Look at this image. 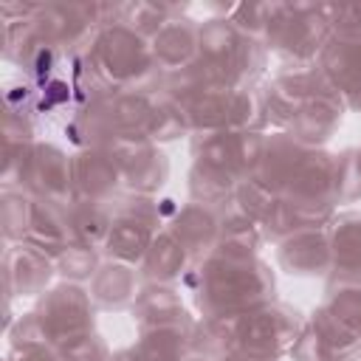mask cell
<instances>
[{"instance_id":"ee69618b","label":"cell","mask_w":361,"mask_h":361,"mask_svg":"<svg viewBox=\"0 0 361 361\" xmlns=\"http://www.w3.org/2000/svg\"><path fill=\"white\" fill-rule=\"evenodd\" d=\"M56 110H73V90L68 76H54L42 87H37V113H56Z\"/></svg>"},{"instance_id":"f6af8a7d","label":"cell","mask_w":361,"mask_h":361,"mask_svg":"<svg viewBox=\"0 0 361 361\" xmlns=\"http://www.w3.org/2000/svg\"><path fill=\"white\" fill-rule=\"evenodd\" d=\"M3 138H8V141H39L37 138V113L3 110Z\"/></svg>"},{"instance_id":"d6986e66","label":"cell","mask_w":361,"mask_h":361,"mask_svg":"<svg viewBox=\"0 0 361 361\" xmlns=\"http://www.w3.org/2000/svg\"><path fill=\"white\" fill-rule=\"evenodd\" d=\"M158 231H161L158 223L113 209V226L102 245V254H104V259H116V262H127V265L138 268Z\"/></svg>"},{"instance_id":"1f68e13d","label":"cell","mask_w":361,"mask_h":361,"mask_svg":"<svg viewBox=\"0 0 361 361\" xmlns=\"http://www.w3.org/2000/svg\"><path fill=\"white\" fill-rule=\"evenodd\" d=\"M68 82H71V90H73V110L79 107H87L93 102H99L102 96L110 93L107 82L99 76V71L93 68L87 51H79V54H68Z\"/></svg>"},{"instance_id":"ab89813d","label":"cell","mask_w":361,"mask_h":361,"mask_svg":"<svg viewBox=\"0 0 361 361\" xmlns=\"http://www.w3.org/2000/svg\"><path fill=\"white\" fill-rule=\"evenodd\" d=\"M59 361H107L113 355L107 338L99 333V330H90V333H82V336H73L62 344L54 347Z\"/></svg>"},{"instance_id":"816d5d0a","label":"cell","mask_w":361,"mask_h":361,"mask_svg":"<svg viewBox=\"0 0 361 361\" xmlns=\"http://www.w3.org/2000/svg\"><path fill=\"white\" fill-rule=\"evenodd\" d=\"M355 333H358V338H361V319H358V324H355Z\"/></svg>"},{"instance_id":"8d00e7d4","label":"cell","mask_w":361,"mask_h":361,"mask_svg":"<svg viewBox=\"0 0 361 361\" xmlns=\"http://www.w3.org/2000/svg\"><path fill=\"white\" fill-rule=\"evenodd\" d=\"M68 59L65 51H59L56 45L45 42L42 37L25 51V56L20 59V71H23V79H28L31 85L42 87L45 82H51L54 76H59V62Z\"/></svg>"},{"instance_id":"bcb514c9","label":"cell","mask_w":361,"mask_h":361,"mask_svg":"<svg viewBox=\"0 0 361 361\" xmlns=\"http://www.w3.org/2000/svg\"><path fill=\"white\" fill-rule=\"evenodd\" d=\"M42 3H34V0H0V20L3 25L8 23H25V20H34L39 14Z\"/></svg>"},{"instance_id":"603a6c76","label":"cell","mask_w":361,"mask_h":361,"mask_svg":"<svg viewBox=\"0 0 361 361\" xmlns=\"http://www.w3.org/2000/svg\"><path fill=\"white\" fill-rule=\"evenodd\" d=\"M333 254L330 276H361V209H338L327 223Z\"/></svg>"},{"instance_id":"e575fe53","label":"cell","mask_w":361,"mask_h":361,"mask_svg":"<svg viewBox=\"0 0 361 361\" xmlns=\"http://www.w3.org/2000/svg\"><path fill=\"white\" fill-rule=\"evenodd\" d=\"M147 138L161 144V147L172 144V141H180V138H192V127H189V118H186L183 107L158 93V102H155V110H152V118H149V127H147Z\"/></svg>"},{"instance_id":"7bdbcfd3","label":"cell","mask_w":361,"mask_h":361,"mask_svg":"<svg viewBox=\"0 0 361 361\" xmlns=\"http://www.w3.org/2000/svg\"><path fill=\"white\" fill-rule=\"evenodd\" d=\"M333 37H361V3H322Z\"/></svg>"},{"instance_id":"b9f144b4","label":"cell","mask_w":361,"mask_h":361,"mask_svg":"<svg viewBox=\"0 0 361 361\" xmlns=\"http://www.w3.org/2000/svg\"><path fill=\"white\" fill-rule=\"evenodd\" d=\"M6 336V344L8 350H23V347H37V344H48L45 333H42V324L37 319V313L28 307V310H20L14 316V322L3 330Z\"/></svg>"},{"instance_id":"44dd1931","label":"cell","mask_w":361,"mask_h":361,"mask_svg":"<svg viewBox=\"0 0 361 361\" xmlns=\"http://www.w3.org/2000/svg\"><path fill=\"white\" fill-rule=\"evenodd\" d=\"M220 214V240L217 248L212 254L228 257V259H254L262 257V248L268 245L262 226L248 217L234 200H228L223 209H217Z\"/></svg>"},{"instance_id":"4fadbf2b","label":"cell","mask_w":361,"mask_h":361,"mask_svg":"<svg viewBox=\"0 0 361 361\" xmlns=\"http://www.w3.org/2000/svg\"><path fill=\"white\" fill-rule=\"evenodd\" d=\"M130 316L138 330L149 327H186L192 330L197 322V313L186 305V293L180 285H161V282H144Z\"/></svg>"},{"instance_id":"7dc6e473","label":"cell","mask_w":361,"mask_h":361,"mask_svg":"<svg viewBox=\"0 0 361 361\" xmlns=\"http://www.w3.org/2000/svg\"><path fill=\"white\" fill-rule=\"evenodd\" d=\"M6 361H59V355L51 344H37L23 350H6Z\"/></svg>"},{"instance_id":"ba28073f","label":"cell","mask_w":361,"mask_h":361,"mask_svg":"<svg viewBox=\"0 0 361 361\" xmlns=\"http://www.w3.org/2000/svg\"><path fill=\"white\" fill-rule=\"evenodd\" d=\"M113 161L118 164L124 192L133 195H149L158 197L164 186L169 183V155L161 144L144 138V135H118L104 147Z\"/></svg>"},{"instance_id":"681fc988","label":"cell","mask_w":361,"mask_h":361,"mask_svg":"<svg viewBox=\"0 0 361 361\" xmlns=\"http://www.w3.org/2000/svg\"><path fill=\"white\" fill-rule=\"evenodd\" d=\"M186 361H217V358H212V355H203V353H195V350H192Z\"/></svg>"},{"instance_id":"30bf717a","label":"cell","mask_w":361,"mask_h":361,"mask_svg":"<svg viewBox=\"0 0 361 361\" xmlns=\"http://www.w3.org/2000/svg\"><path fill=\"white\" fill-rule=\"evenodd\" d=\"M265 135L259 130H234V133H203L192 135V161L223 169L237 180L251 178L259 166Z\"/></svg>"},{"instance_id":"2e32d148","label":"cell","mask_w":361,"mask_h":361,"mask_svg":"<svg viewBox=\"0 0 361 361\" xmlns=\"http://www.w3.org/2000/svg\"><path fill=\"white\" fill-rule=\"evenodd\" d=\"M336 164H338V152L307 149L282 195L296 203L338 206L336 203Z\"/></svg>"},{"instance_id":"5b68a950","label":"cell","mask_w":361,"mask_h":361,"mask_svg":"<svg viewBox=\"0 0 361 361\" xmlns=\"http://www.w3.org/2000/svg\"><path fill=\"white\" fill-rule=\"evenodd\" d=\"M192 135L203 133H234V130H259L262 121V96L259 85L245 87H212L200 90L192 99L180 102Z\"/></svg>"},{"instance_id":"6da1fadb","label":"cell","mask_w":361,"mask_h":361,"mask_svg":"<svg viewBox=\"0 0 361 361\" xmlns=\"http://www.w3.org/2000/svg\"><path fill=\"white\" fill-rule=\"evenodd\" d=\"M302 322L299 310L279 299L237 316L197 319L192 327V350L212 358L240 355L248 361H282L288 358Z\"/></svg>"},{"instance_id":"5bb4252c","label":"cell","mask_w":361,"mask_h":361,"mask_svg":"<svg viewBox=\"0 0 361 361\" xmlns=\"http://www.w3.org/2000/svg\"><path fill=\"white\" fill-rule=\"evenodd\" d=\"M73 155V192L76 200H93V203H116L124 192L118 164L104 147H87V149H71Z\"/></svg>"},{"instance_id":"8fae6325","label":"cell","mask_w":361,"mask_h":361,"mask_svg":"<svg viewBox=\"0 0 361 361\" xmlns=\"http://www.w3.org/2000/svg\"><path fill=\"white\" fill-rule=\"evenodd\" d=\"M25 192L37 200H48L54 206H71L76 200L73 192V155L56 144L39 138L34 147V164Z\"/></svg>"},{"instance_id":"d4e9b609","label":"cell","mask_w":361,"mask_h":361,"mask_svg":"<svg viewBox=\"0 0 361 361\" xmlns=\"http://www.w3.org/2000/svg\"><path fill=\"white\" fill-rule=\"evenodd\" d=\"M189 268H192V257L172 237L169 228H161L155 234L144 262L138 265L144 282H161V285H180V279L186 276Z\"/></svg>"},{"instance_id":"484cf974","label":"cell","mask_w":361,"mask_h":361,"mask_svg":"<svg viewBox=\"0 0 361 361\" xmlns=\"http://www.w3.org/2000/svg\"><path fill=\"white\" fill-rule=\"evenodd\" d=\"M23 243L39 248L48 257H56L62 248H68L73 243V237H71V226H68L65 209L62 206H54L48 200H37L34 197L31 226H28V234H25Z\"/></svg>"},{"instance_id":"8992f818","label":"cell","mask_w":361,"mask_h":361,"mask_svg":"<svg viewBox=\"0 0 361 361\" xmlns=\"http://www.w3.org/2000/svg\"><path fill=\"white\" fill-rule=\"evenodd\" d=\"M0 279H3V330H6L17 316L14 305L37 302L59 276L54 257L42 254L28 243H11L3 248Z\"/></svg>"},{"instance_id":"ac0fdd59","label":"cell","mask_w":361,"mask_h":361,"mask_svg":"<svg viewBox=\"0 0 361 361\" xmlns=\"http://www.w3.org/2000/svg\"><path fill=\"white\" fill-rule=\"evenodd\" d=\"M166 228L172 231V237L186 248V254L192 257V265L206 259L220 240V214L217 209L200 206V203H180L178 212L172 214V220L166 223Z\"/></svg>"},{"instance_id":"ffe728a7","label":"cell","mask_w":361,"mask_h":361,"mask_svg":"<svg viewBox=\"0 0 361 361\" xmlns=\"http://www.w3.org/2000/svg\"><path fill=\"white\" fill-rule=\"evenodd\" d=\"M141 285H144V279H141V271L135 265L104 259L102 268L96 271V276L90 279L87 290H90V299L99 310L118 313V310L133 307Z\"/></svg>"},{"instance_id":"9a60e30c","label":"cell","mask_w":361,"mask_h":361,"mask_svg":"<svg viewBox=\"0 0 361 361\" xmlns=\"http://www.w3.org/2000/svg\"><path fill=\"white\" fill-rule=\"evenodd\" d=\"M319 68L344 107L361 113V37H330L319 54Z\"/></svg>"},{"instance_id":"d590c367","label":"cell","mask_w":361,"mask_h":361,"mask_svg":"<svg viewBox=\"0 0 361 361\" xmlns=\"http://www.w3.org/2000/svg\"><path fill=\"white\" fill-rule=\"evenodd\" d=\"M37 141H8L3 138V158H0V183L3 189H23L31 178Z\"/></svg>"},{"instance_id":"4316f807","label":"cell","mask_w":361,"mask_h":361,"mask_svg":"<svg viewBox=\"0 0 361 361\" xmlns=\"http://www.w3.org/2000/svg\"><path fill=\"white\" fill-rule=\"evenodd\" d=\"M135 361H186L192 353V330L186 327H149L138 330L130 344Z\"/></svg>"},{"instance_id":"9c48e42d","label":"cell","mask_w":361,"mask_h":361,"mask_svg":"<svg viewBox=\"0 0 361 361\" xmlns=\"http://www.w3.org/2000/svg\"><path fill=\"white\" fill-rule=\"evenodd\" d=\"M290 361H358L361 338L353 327L338 322L324 305H316L288 353Z\"/></svg>"},{"instance_id":"cb8c5ba5","label":"cell","mask_w":361,"mask_h":361,"mask_svg":"<svg viewBox=\"0 0 361 361\" xmlns=\"http://www.w3.org/2000/svg\"><path fill=\"white\" fill-rule=\"evenodd\" d=\"M305 147L296 144L288 133H268L265 135V149H262V158H259V166L251 178H257L259 183H265L271 192L282 195L290 175L296 172L299 161L305 158Z\"/></svg>"},{"instance_id":"60d3db41","label":"cell","mask_w":361,"mask_h":361,"mask_svg":"<svg viewBox=\"0 0 361 361\" xmlns=\"http://www.w3.org/2000/svg\"><path fill=\"white\" fill-rule=\"evenodd\" d=\"M271 8H274V0H265V3H234L228 20L234 23V28L251 39H262L265 37V28H268V20H271Z\"/></svg>"},{"instance_id":"83f0119b","label":"cell","mask_w":361,"mask_h":361,"mask_svg":"<svg viewBox=\"0 0 361 361\" xmlns=\"http://www.w3.org/2000/svg\"><path fill=\"white\" fill-rule=\"evenodd\" d=\"M189 3H169V0H124L118 3V23L135 31L144 39H152L172 17L189 14Z\"/></svg>"},{"instance_id":"836d02e7","label":"cell","mask_w":361,"mask_h":361,"mask_svg":"<svg viewBox=\"0 0 361 361\" xmlns=\"http://www.w3.org/2000/svg\"><path fill=\"white\" fill-rule=\"evenodd\" d=\"M338 322L355 330L361 319V276H327L324 302H322Z\"/></svg>"},{"instance_id":"f546056e","label":"cell","mask_w":361,"mask_h":361,"mask_svg":"<svg viewBox=\"0 0 361 361\" xmlns=\"http://www.w3.org/2000/svg\"><path fill=\"white\" fill-rule=\"evenodd\" d=\"M65 217L71 226V237L76 243L102 248L113 226V206L93 200H73L71 206H65Z\"/></svg>"},{"instance_id":"7c38bea8","label":"cell","mask_w":361,"mask_h":361,"mask_svg":"<svg viewBox=\"0 0 361 361\" xmlns=\"http://www.w3.org/2000/svg\"><path fill=\"white\" fill-rule=\"evenodd\" d=\"M276 268L296 279H327L333 274V254L327 228H305L274 245Z\"/></svg>"},{"instance_id":"74e56055","label":"cell","mask_w":361,"mask_h":361,"mask_svg":"<svg viewBox=\"0 0 361 361\" xmlns=\"http://www.w3.org/2000/svg\"><path fill=\"white\" fill-rule=\"evenodd\" d=\"M336 203H361V147H347L338 152L336 164Z\"/></svg>"},{"instance_id":"c3c4849f","label":"cell","mask_w":361,"mask_h":361,"mask_svg":"<svg viewBox=\"0 0 361 361\" xmlns=\"http://www.w3.org/2000/svg\"><path fill=\"white\" fill-rule=\"evenodd\" d=\"M107 361H135V358H133L130 347H124V350H113V355H110Z\"/></svg>"},{"instance_id":"7a4b0ae2","label":"cell","mask_w":361,"mask_h":361,"mask_svg":"<svg viewBox=\"0 0 361 361\" xmlns=\"http://www.w3.org/2000/svg\"><path fill=\"white\" fill-rule=\"evenodd\" d=\"M180 290L192 299L197 319L237 316L251 307L276 302V271L262 257L228 259L209 254L186 271Z\"/></svg>"},{"instance_id":"4dcf8cb0","label":"cell","mask_w":361,"mask_h":361,"mask_svg":"<svg viewBox=\"0 0 361 361\" xmlns=\"http://www.w3.org/2000/svg\"><path fill=\"white\" fill-rule=\"evenodd\" d=\"M102 262H104L102 248L85 245V243H76V240L54 257L56 276L62 282H76V285H90V279L96 276V271L102 268Z\"/></svg>"},{"instance_id":"d6a6232c","label":"cell","mask_w":361,"mask_h":361,"mask_svg":"<svg viewBox=\"0 0 361 361\" xmlns=\"http://www.w3.org/2000/svg\"><path fill=\"white\" fill-rule=\"evenodd\" d=\"M34 197L23 189H0V234L3 243H23L31 226Z\"/></svg>"},{"instance_id":"f35d334b","label":"cell","mask_w":361,"mask_h":361,"mask_svg":"<svg viewBox=\"0 0 361 361\" xmlns=\"http://www.w3.org/2000/svg\"><path fill=\"white\" fill-rule=\"evenodd\" d=\"M276 192H271L265 183H259L257 178H243L240 183H237V189H234V203L248 214V217H254L259 226L265 223V217L271 214V209H274V203H276Z\"/></svg>"},{"instance_id":"52a82bcc","label":"cell","mask_w":361,"mask_h":361,"mask_svg":"<svg viewBox=\"0 0 361 361\" xmlns=\"http://www.w3.org/2000/svg\"><path fill=\"white\" fill-rule=\"evenodd\" d=\"M31 310L37 313L51 347H56L73 336L96 330L99 307L93 305L87 285L56 279L37 302H31Z\"/></svg>"},{"instance_id":"7402d4cb","label":"cell","mask_w":361,"mask_h":361,"mask_svg":"<svg viewBox=\"0 0 361 361\" xmlns=\"http://www.w3.org/2000/svg\"><path fill=\"white\" fill-rule=\"evenodd\" d=\"M152 56L161 73L183 71L192 62H197V17L180 14L172 17L152 39Z\"/></svg>"},{"instance_id":"277c9868","label":"cell","mask_w":361,"mask_h":361,"mask_svg":"<svg viewBox=\"0 0 361 361\" xmlns=\"http://www.w3.org/2000/svg\"><path fill=\"white\" fill-rule=\"evenodd\" d=\"M330 37L322 3L274 0L262 42L279 65H313Z\"/></svg>"},{"instance_id":"3957f363","label":"cell","mask_w":361,"mask_h":361,"mask_svg":"<svg viewBox=\"0 0 361 361\" xmlns=\"http://www.w3.org/2000/svg\"><path fill=\"white\" fill-rule=\"evenodd\" d=\"M87 56L110 90H152L161 73L149 39L121 23L99 28L87 45Z\"/></svg>"},{"instance_id":"e0dca14e","label":"cell","mask_w":361,"mask_h":361,"mask_svg":"<svg viewBox=\"0 0 361 361\" xmlns=\"http://www.w3.org/2000/svg\"><path fill=\"white\" fill-rule=\"evenodd\" d=\"M344 113H347V107L336 93L319 96V99L305 102L293 113L285 133L305 149H327L330 138L338 133V127L344 121Z\"/></svg>"},{"instance_id":"f907efd6","label":"cell","mask_w":361,"mask_h":361,"mask_svg":"<svg viewBox=\"0 0 361 361\" xmlns=\"http://www.w3.org/2000/svg\"><path fill=\"white\" fill-rule=\"evenodd\" d=\"M217 361H248V358H240V355H223V358H217Z\"/></svg>"},{"instance_id":"f1b7e54d","label":"cell","mask_w":361,"mask_h":361,"mask_svg":"<svg viewBox=\"0 0 361 361\" xmlns=\"http://www.w3.org/2000/svg\"><path fill=\"white\" fill-rule=\"evenodd\" d=\"M237 183L240 180L234 175H228L223 169H214V166H206V164H197V161H192L189 172H186L189 200L200 203V206H209V209H223L234 197Z\"/></svg>"}]
</instances>
